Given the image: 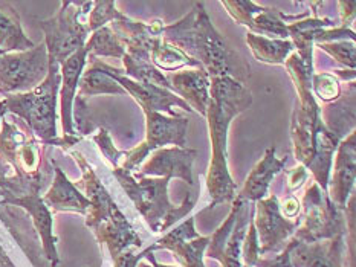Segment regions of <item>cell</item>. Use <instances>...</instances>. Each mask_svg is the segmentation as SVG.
Segmentation results:
<instances>
[{"mask_svg":"<svg viewBox=\"0 0 356 267\" xmlns=\"http://www.w3.org/2000/svg\"><path fill=\"white\" fill-rule=\"evenodd\" d=\"M61 84L60 64L49 58V72L42 84L25 94L5 95L3 103L10 113L19 117L43 145L69 148L81 136H57V95Z\"/></svg>","mask_w":356,"mask_h":267,"instance_id":"4","label":"cell"},{"mask_svg":"<svg viewBox=\"0 0 356 267\" xmlns=\"http://www.w3.org/2000/svg\"><path fill=\"white\" fill-rule=\"evenodd\" d=\"M52 166L56 178H54L48 193L42 197L44 205L54 212H79L86 216L90 206L86 196H83L80 189L75 188L74 183L66 178L63 170L56 162H52Z\"/></svg>","mask_w":356,"mask_h":267,"instance_id":"20","label":"cell"},{"mask_svg":"<svg viewBox=\"0 0 356 267\" xmlns=\"http://www.w3.org/2000/svg\"><path fill=\"white\" fill-rule=\"evenodd\" d=\"M0 267H15V264L11 261V258L8 257L5 249L0 244Z\"/></svg>","mask_w":356,"mask_h":267,"instance_id":"43","label":"cell"},{"mask_svg":"<svg viewBox=\"0 0 356 267\" xmlns=\"http://www.w3.org/2000/svg\"><path fill=\"white\" fill-rule=\"evenodd\" d=\"M318 48L324 52H327L330 57L338 60L339 63L346 67H350V71H355V42L338 40L329 43H318Z\"/></svg>","mask_w":356,"mask_h":267,"instance_id":"34","label":"cell"},{"mask_svg":"<svg viewBox=\"0 0 356 267\" xmlns=\"http://www.w3.org/2000/svg\"><path fill=\"white\" fill-rule=\"evenodd\" d=\"M153 250H156V248H154V244H152V246L149 248V252H147V255L144 257V258L149 259V261L152 263V266L147 264L145 261H143V259H141V261L138 263L136 267H176V266H168V264H161V263H158L156 258H154V255H153Z\"/></svg>","mask_w":356,"mask_h":267,"instance_id":"42","label":"cell"},{"mask_svg":"<svg viewBox=\"0 0 356 267\" xmlns=\"http://www.w3.org/2000/svg\"><path fill=\"white\" fill-rule=\"evenodd\" d=\"M84 48L88 51V58H122L124 53H126V46L113 34V31L109 26H103L94 31L86 44H84Z\"/></svg>","mask_w":356,"mask_h":267,"instance_id":"29","label":"cell"},{"mask_svg":"<svg viewBox=\"0 0 356 267\" xmlns=\"http://www.w3.org/2000/svg\"><path fill=\"white\" fill-rule=\"evenodd\" d=\"M220 5L227 8L228 14L238 25L248 26L252 31L251 34L261 37H289L286 21L296 20L305 15H286L278 10L263 8L254 2H222Z\"/></svg>","mask_w":356,"mask_h":267,"instance_id":"12","label":"cell"},{"mask_svg":"<svg viewBox=\"0 0 356 267\" xmlns=\"http://www.w3.org/2000/svg\"><path fill=\"white\" fill-rule=\"evenodd\" d=\"M22 29L20 15L10 2H0V55L34 48Z\"/></svg>","mask_w":356,"mask_h":267,"instance_id":"23","label":"cell"},{"mask_svg":"<svg viewBox=\"0 0 356 267\" xmlns=\"http://www.w3.org/2000/svg\"><path fill=\"white\" fill-rule=\"evenodd\" d=\"M301 220H288L282 216L278 197L273 193L268 198L255 202L254 227L259 235L260 255L280 250L283 243L296 234Z\"/></svg>","mask_w":356,"mask_h":267,"instance_id":"10","label":"cell"},{"mask_svg":"<svg viewBox=\"0 0 356 267\" xmlns=\"http://www.w3.org/2000/svg\"><path fill=\"white\" fill-rule=\"evenodd\" d=\"M88 61H94V63L102 69V71L107 75H111L112 78L117 81L120 86L127 92L129 95L134 96L138 104L141 105V109L144 113H150V112H165L170 117H176V112L172 109L173 105L181 107L185 112L193 113L190 109V105L181 99L179 96H176L173 92H170L167 89H162L158 86H152V84H143V83H136L134 80L124 76L122 69L112 67L109 64L103 63L97 58H88Z\"/></svg>","mask_w":356,"mask_h":267,"instance_id":"11","label":"cell"},{"mask_svg":"<svg viewBox=\"0 0 356 267\" xmlns=\"http://www.w3.org/2000/svg\"><path fill=\"white\" fill-rule=\"evenodd\" d=\"M197 156V151L193 148H158L153 151L152 157L143 165L141 171L134 174V178H179L188 183V188L195 185L193 178V162Z\"/></svg>","mask_w":356,"mask_h":267,"instance_id":"14","label":"cell"},{"mask_svg":"<svg viewBox=\"0 0 356 267\" xmlns=\"http://www.w3.org/2000/svg\"><path fill=\"white\" fill-rule=\"evenodd\" d=\"M88 63V51L81 48L74 55L69 57L63 64L60 66L61 74V124H63L65 136H75L74 132V99L76 96V87H79L80 76Z\"/></svg>","mask_w":356,"mask_h":267,"instance_id":"19","label":"cell"},{"mask_svg":"<svg viewBox=\"0 0 356 267\" xmlns=\"http://www.w3.org/2000/svg\"><path fill=\"white\" fill-rule=\"evenodd\" d=\"M92 5L94 2H63L54 17L37 23L44 33L49 58L60 66L86 44L90 33L88 23H83L80 15L89 12Z\"/></svg>","mask_w":356,"mask_h":267,"instance_id":"5","label":"cell"},{"mask_svg":"<svg viewBox=\"0 0 356 267\" xmlns=\"http://www.w3.org/2000/svg\"><path fill=\"white\" fill-rule=\"evenodd\" d=\"M165 78L172 86V92H176L193 112L196 110L202 117H207L211 80L205 69H193V71L188 69V71L170 74Z\"/></svg>","mask_w":356,"mask_h":267,"instance_id":"18","label":"cell"},{"mask_svg":"<svg viewBox=\"0 0 356 267\" xmlns=\"http://www.w3.org/2000/svg\"><path fill=\"white\" fill-rule=\"evenodd\" d=\"M300 202L293 196H289L286 200L280 205V212L284 218H296L300 212Z\"/></svg>","mask_w":356,"mask_h":267,"instance_id":"40","label":"cell"},{"mask_svg":"<svg viewBox=\"0 0 356 267\" xmlns=\"http://www.w3.org/2000/svg\"><path fill=\"white\" fill-rule=\"evenodd\" d=\"M199 193H200V187H199V183L196 182L195 185L188 188L182 205L175 206V209L168 214L164 221H162V226L159 229V232L167 231V229L172 227L176 223V221H179L185 216H188V212L193 211V208H195L197 200H199Z\"/></svg>","mask_w":356,"mask_h":267,"instance_id":"32","label":"cell"},{"mask_svg":"<svg viewBox=\"0 0 356 267\" xmlns=\"http://www.w3.org/2000/svg\"><path fill=\"white\" fill-rule=\"evenodd\" d=\"M252 218H254V206H251L250 202H245L242 209H240L233 231H231V235L228 236L225 249H223V257L219 261L222 267H243L242 246H243L248 226H250Z\"/></svg>","mask_w":356,"mask_h":267,"instance_id":"25","label":"cell"},{"mask_svg":"<svg viewBox=\"0 0 356 267\" xmlns=\"http://www.w3.org/2000/svg\"><path fill=\"white\" fill-rule=\"evenodd\" d=\"M11 170V166L8 165V164H5L2 159H0V178H6V174H8V171Z\"/></svg>","mask_w":356,"mask_h":267,"instance_id":"44","label":"cell"},{"mask_svg":"<svg viewBox=\"0 0 356 267\" xmlns=\"http://www.w3.org/2000/svg\"><path fill=\"white\" fill-rule=\"evenodd\" d=\"M210 80V103L207 109V119L210 127L213 156L207 174V187L213 200L208 209L219 203L233 202L236 198L237 185L231 178L227 162L228 128L237 114L250 109L252 104L251 92L243 84L229 76H216Z\"/></svg>","mask_w":356,"mask_h":267,"instance_id":"1","label":"cell"},{"mask_svg":"<svg viewBox=\"0 0 356 267\" xmlns=\"http://www.w3.org/2000/svg\"><path fill=\"white\" fill-rule=\"evenodd\" d=\"M339 8H341V20H343V26L349 28V25L355 21V2H338L337 3Z\"/></svg>","mask_w":356,"mask_h":267,"instance_id":"41","label":"cell"},{"mask_svg":"<svg viewBox=\"0 0 356 267\" xmlns=\"http://www.w3.org/2000/svg\"><path fill=\"white\" fill-rule=\"evenodd\" d=\"M300 104L292 113L291 136L296 157L312 171L315 183L329 194V174L332 157L338 148L339 139L324 127L321 107L316 104L314 92L301 95Z\"/></svg>","mask_w":356,"mask_h":267,"instance_id":"3","label":"cell"},{"mask_svg":"<svg viewBox=\"0 0 356 267\" xmlns=\"http://www.w3.org/2000/svg\"><path fill=\"white\" fill-rule=\"evenodd\" d=\"M147 252H149V248L143 252H139V254H131L130 250L122 252L121 255H118L113 259V264H115V267H136L138 263L141 261V259H144Z\"/></svg>","mask_w":356,"mask_h":267,"instance_id":"38","label":"cell"},{"mask_svg":"<svg viewBox=\"0 0 356 267\" xmlns=\"http://www.w3.org/2000/svg\"><path fill=\"white\" fill-rule=\"evenodd\" d=\"M355 132H352L343 142L338 145V153L335 159V171L332 175V189L330 200L334 202L339 209H346L347 200L355 185L356 175V145Z\"/></svg>","mask_w":356,"mask_h":267,"instance_id":"17","label":"cell"},{"mask_svg":"<svg viewBox=\"0 0 356 267\" xmlns=\"http://www.w3.org/2000/svg\"><path fill=\"white\" fill-rule=\"evenodd\" d=\"M307 179V171L305 166H300V168H293L292 171L288 173V188L289 191H296L298 189L301 185H303L305 180Z\"/></svg>","mask_w":356,"mask_h":267,"instance_id":"39","label":"cell"},{"mask_svg":"<svg viewBox=\"0 0 356 267\" xmlns=\"http://www.w3.org/2000/svg\"><path fill=\"white\" fill-rule=\"evenodd\" d=\"M152 64L156 69H164V71H177L182 67H197L204 69L200 66L199 61L190 58L187 53H184L181 49H177L176 46L170 44L167 42L161 40L154 46L150 53Z\"/></svg>","mask_w":356,"mask_h":267,"instance_id":"28","label":"cell"},{"mask_svg":"<svg viewBox=\"0 0 356 267\" xmlns=\"http://www.w3.org/2000/svg\"><path fill=\"white\" fill-rule=\"evenodd\" d=\"M89 69L83 72L79 81V95L76 98L86 99L94 95H103V94H112V95H127L120 84L115 81L111 75L104 74L94 61H89Z\"/></svg>","mask_w":356,"mask_h":267,"instance_id":"26","label":"cell"},{"mask_svg":"<svg viewBox=\"0 0 356 267\" xmlns=\"http://www.w3.org/2000/svg\"><path fill=\"white\" fill-rule=\"evenodd\" d=\"M343 249L344 234L312 244L300 243L293 239L291 264L292 267H341Z\"/></svg>","mask_w":356,"mask_h":267,"instance_id":"16","label":"cell"},{"mask_svg":"<svg viewBox=\"0 0 356 267\" xmlns=\"http://www.w3.org/2000/svg\"><path fill=\"white\" fill-rule=\"evenodd\" d=\"M286 165V157L277 159L275 157V147L266 150L265 156L260 162L252 168L251 174L248 175L243 189L240 191L237 198H242L246 202H259L265 198L268 189L274 175L280 173Z\"/></svg>","mask_w":356,"mask_h":267,"instance_id":"21","label":"cell"},{"mask_svg":"<svg viewBox=\"0 0 356 267\" xmlns=\"http://www.w3.org/2000/svg\"><path fill=\"white\" fill-rule=\"evenodd\" d=\"M259 257H260V246H259L257 231H255V227H254V218H252L250 226H248V231H246L245 240H243V246H242L243 267H254Z\"/></svg>","mask_w":356,"mask_h":267,"instance_id":"35","label":"cell"},{"mask_svg":"<svg viewBox=\"0 0 356 267\" xmlns=\"http://www.w3.org/2000/svg\"><path fill=\"white\" fill-rule=\"evenodd\" d=\"M0 197H2V191H0Z\"/></svg>","mask_w":356,"mask_h":267,"instance_id":"46","label":"cell"},{"mask_svg":"<svg viewBox=\"0 0 356 267\" xmlns=\"http://www.w3.org/2000/svg\"><path fill=\"white\" fill-rule=\"evenodd\" d=\"M121 60L124 64V76H127V78L136 83L152 84V86H158L172 92V86H170V83L167 81L165 75L162 74L159 69L154 67L152 64V61H136L134 58H130L127 53H124V57Z\"/></svg>","mask_w":356,"mask_h":267,"instance_id":"30","label":"cell"},{"mask_svg":"<svg viewBox=\"0 0 356 267\" xmlns=\"http://www.w3.org/2000/svg\"><path fill=\"white\" fill-rule=\"evenodd\" d=\"M208 243L210 236H200L195 229V217H190L154 243V248L172 250L181 267H205L204 255Z\"/></svg>","mask_w":356,"mask_h":267,"instance_id":"13","label":"cell"},{"mask_svg":"<svg viewBox=\"0 0 356 267\" xmlns=\"http://www.w3.org/2000/svg\"><path fill=\"white\" fill-rule=\"evenodd\" d=\"M49 72V55L44 42L25 52L0 55V94H25L42 84Z\"/></svg>","mask_w":356,"mask_h":267,"instance_id":"8","label":"cell"},{"mask_svg":"<svg viewBox=\"0 0 356 267\" xmlns=\"http://www.w3.org/2000/svg\"><path fill=\"white\" fill-rule=\"evenodd\" d=\"M321 119L324 127L337 136L339 141L355 127V83H350L349 90L344 95H339L334 103H329L321 109Z\"/></svg>","mask_w":356,"mask_h":267,"instance_id":"22","label":"cell"},{"mask_svg":"<svg viewBox=\"0 0 356 267\" xmlns=\"http://www.w3.org/2000/svg\"><path fill=\"white\" fill-rule=\"evenodd\" d=\"M2 202L6 205L19 206V208H23L29 214L35 231L42 240L43 254L51 267H56L60 263V258L57 254V236L54 235V218L51 209L44 205L40 193H33L23 197H6Z\"/></svg>","mask_w":356,"mask_h":267,"instance_id":"15","label":"cell"},{"mask_svg":"<svg viewBox=\"0 0 356 267\" xmlns=\"http://www.w3.org/2000/svg\"><path fill=\"white\" fill-rule=\"evenodd\" d=\"M147 117V136L139 147L131 151H124V160L121 168L127 171L135 170V168L143 162V160L150 155L152 151L158 150L162 145L173 144L179 148H187V135L188 118L176 114V117H165V114L158 112L145 113Z\"/></svg>","mask_w":356,"mask_h":267,"instance_id":"9","label":"cell"},{"mask_svg":"<svg viewBox=\"0 0 356 267\" xmlns=\"http://www.w3.org/2000/svg\"><path fill=\"white\" fill-rule=\"evenodd\" d=\"M293 246V239L288 243V246L284 248L280 255H277L275 258H269V259H257L255 261V267H292L291 264V250Z\"/></svg>","mask_w":356,"mask_h":267,"instance_id":"37","label":"cell"},{"mask_svg":"<svg viewBox=\"0 0 356 267\" xmlns=\"http://www.w3.org/2000/svg\"><path fill=\"white\" fill-rule=\"evenodd\" d=\"M113 174L153 232H159L162 221L175 209L168 198V178H134L131 171L113 166Z\"/></svg>","mask_w":356,"mask_h":267,"instance_id":"7","label":"cell"},{"mask_svg":"<svg viewBox=\"0 0 356 267\" xmlns=\"http://www.w3.org/2000/svg\"><path fill=\"white\" fill-rule=\"evenodd\" d=\"M94 141L98 144L99 150L103 151L106 159L109 160L112 166H118L120 160L124 157V151H118L112 144V139L109 136V132L106 128H99V133L94 136Z\"/></svg>","mask_w":356,"mask_h":267,"instance_id":"36","label":"cell"},{"mask_svg":"<svg viewBox=\"0 0 356 267\" xmlns=\"http://www.w3.org/2000/svg\"><path fill=\"white\" fill-rule=\"evenodd\" d=\"M312 92H315L321 101L334 103L341 95V87L335 75L323 72L312 76Z\"/></svg>","mask_w":356,"mask_h":267,"instance_id":"31","label":"cell"},{"mask_svg":"<svg viewBox=\"0 0 356 267\" xmlns=\"http://www.w3.org/2000/svg\"><path fill=\"white\" fill-rule=\"evenodd\" d=\"M246 42L254 53V57L261 63L268 64H284L289 53L296 49L289 40H274V38L248 34Z\"/></svg>","mask_w":356,"mask_h":267,"instance_id":"27","label":"cell"},{"mask_svg":"<svg viewBox=\"0 0 356 267\" xmlns=\"http://www.w3.org/2000/svg\"><path fill=\"white\" fill-rule=\"evenodd\" d=\"M92 8H94V10L90 11L89 20H88L89 33H94V31L106 26V23L113 21L122 14L117 10L115 2H94Z\"/></svg>","mask_w":356,"mask_h":267,"instance_id":"33","label":"cell"},{"mask_svg":"<svg viewBox=\"0 0 356 267\" xmlns=\"http://www.w3.org/2000/svg\"><path fill=\"white\" fill-rule=\"evenodd\" d=\"M6 113H8V109H6V105H5L3 99H2V101H0V121L3 119V117H5Z\"/></svg>","mask_w":356,"mask_h":267,"instance_id":"45","label":"cell"},{"mask_svg":"<svg viewBox=\"0 0 356 267\" xmlns=\"http://www.w3.org/2000/svg\"><path fill=\"white\" fill-rule=\"evenodd\" d=\"M334 25V20H330L327 17H312L296 23H289L288 34L289 37H292V44L297 46V53L305 63L312 64V49L315 37L320 34V31Z\"/></svg>","mask_w":356,"mask_h":267,"instance_id":"24","label":"cell"},{"mask_svg":"<svg viewBox=\"0 0 356 267\" xmlns=\"http://www.w3.org/2000/svg\"><path fill=\"white\" fill-rule=\"evenodd\" d=\"M305 217L296 231L293 239L300 243L312 244L316 241L330 240L339 234H346V217L343 209L330 200L327 193L311 183L303 197Z\"/></svg>","mask_w":356,"mask_h":267,"instance_id":"6","label":"cell"},{"mask_svg":"<svg viewBox=\"0 0 356 267\" xmlns=\"http://www.w3.org/2000/svg\"><path fill=\"white\" fill-rule=\"evenodd\" d=\"M162 40L199 61L210 78L229 76L243 86L251 78L250 64L216 31L204 3H195L184 19L164 26Z\"/></svg>","mask_w":356,"mask_h":267,"instance_id":"2","label":"cell"}]
</instances>
